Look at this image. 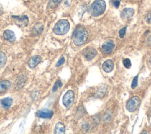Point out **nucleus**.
Masks as SVG:
<instances>
[{"label":"nucleus","instance_id":"obj_7","mask_svg":"<svg viewBox=\"0 0 151 134\" xmlns=\"http://www.w3.org/2000/svg\"><path fill=\"white\" fill-rule=\"evenodd\" d=\"M97 51L92 47H87L83 51V54L86 60H91L97 55Z\"/></svg>","mask_w":151,"mask_h":134},{"label":"nucleus","instance_id":"obj_8","mask_svg":"<svg viewBox=\"0 0 151 134\" xmlns=\"http://www.w3.org/2000/svg\"><path fill=\"white\" fill-rule=\"evenodd\" d=\"M53 112L48 109H42L37 112V116L40 118L50 119L53 116Z\"/></svg>","mask_w":151,"mask_h":134},{"label":"nucleus","instance_id":"obj_24","mask_svg":"<svg viewBox=\"0 0 151 134\" xmlns=\"http://www.w3.org/2000/svg\"><path fill=\"white\" fill-rule=\"evenodd\" d=\"M145 21L147 24H151V11H149L146 14L145 17Z\"/></svg>","mask_w":151,"mask_h":134},{"label":"nucleus","instance_id":"obj_28","mask_svg":"<svg viewBox=\"0 0 151 134\" xmlns=\"http://www.w3.org/2000/svg\"><path fill=\"white\" fill-rule=\"evenodd\" d=\"M3 13V7L1 4H0V15H2Z\"/></svg>","mask_w":151,"mask_h":134},{"label":"nucleus","instance_id":"obj_1","mask_svg":"<svg viewBox=\"0 0 151 134\" xmlns=\"http://www.w3.org/2000/svg\"><path fill=\"white\" fill-rule=\"evenodd\" d=\"M106 8L104 0H95L90 5V12L93 17H98L103 14Z\"/></svg>","mask_w":151,"mask_h":134},{"label":"nucleus","instance_id":"obj_12","mask_svg":"<svg viewBox=\"0 0 151 134\" xmlns=\"http://www.w3.org/2000/svg\"><path fill=\"white\" fill-rule=\"evenodd\" d=\"M26 80H27V77L24 74H21L18 76V77L16 79L15 83V88L18 90L21 89L24 86L26 81Z\"/></svg>","mask_w":151,"mask_h":134},{"label":"nucleus","instance_id":"obj_20","mask_svg":"<svg viewBox=\"0 0 151 134\" xmlns=\"http://www.w3.org/2000/svg\"><path fill=\"white\" fill-rule=\"evenodd\" d=\"M61 1L62 0H50L48 6L51 8H54L56 7Z\"/></svg>","mask_w":151,"mask_h":134},{"label":"nucleus","instance_id":"obj_26","mask_svg":"<svg viewBox=\"0 0 151 134\" xmlns=\"http://www.w3.org/2000/svg\"><path fill=\"white\" fill-rule=\"evenodd\" d=\"M111 1H112V3H113L114 7L118 8L120 4V0H111Z\"/></svg>","mask_w":151,"mask_h":134},{"label":"nucleus","instance_id":"obj_29","mask_svg":"<svg viewBox=\"0 0 151 134\" xmlns=\"http://www.w3.org/2000/svg\"><path fill=\"white\" fill-rule=\"evenodd\" d=\"M150 64H151V57H150Z\"/></svg>","mask_w":151,"mask_h":134},{"label":"nucleus","instance_id":"obj_27","mask_svg":"<svg viewBox=\"0 0 151 134\" xmlns=\"http://www.w3.org/2000/svg\"><path fill=\"white\" fill-rule=\"evenodd\" d=\"M64 62H65V59H64V57H62V58H60V59L58 61V62L57 63V64H56V67H58V66L62 65L63 64H64Z\"/></svg>","mask_w":151,"mask_h":134},{"label":"nucleus","instance_id":"obj_14","mask_svg":"<svg viewBox=\"0 0 151 134\" xmlns=\"http://www.w3.org/2000/svg\"><path fill=\"white\" fill-rule=\"evenodd\" d=\"M3 35H4V38L9 42H14L16 39L15 35L14 32L12 31L9 30H5L4 32Z\"/></svg>","mask_w":151,"mask_h":134},{"label":"nucleus","instance_id":"obj_5","mask_svg":"<svg viewBox=\"0 0 151 134\" xmlns=\"http://www.w3.org/2000/svg\"><path fill=\"white\" fill-rule=\"evenodd\" d=\"M74 100V93L72 90L67 91L63 97V103L65 107L71 105Z\"/></svg>","mask_w":151,"mask_h":134},{"label":"nucleus","instance_id":"obj_21","mask_svg":"<svg viewBox=\"0 0 151 134\" xmlns=\"http://www.w3.org/2000/svg\"><path fill=\"white\" fill-rule=\"evenodd\" d=\"M124 66L126 68H130L131 67V61L129 58H125L123 61Z\"/></svg>","mask_w":151,"mask_h":134},{"label":"nucleus","instance_id":"obj_18","mask_svg":"<svg viewBox=\"0 0 151 134\" xmlns=\"http://www.w3.org/2000/svg\"><path fill=\"white\" fill-rule=\"evenodd\" d=\"M43 30V25L40 23H37V24L32 28V32L34 35H38L41 33Z\"/></svg>","mask_w":151,"mask_h":134},{"label":"nucleus","instance_id":"obj_4","mask_svg":"<svg viewBox=\"0 0 151 134\" xmlns=\"http://www.w3.org/2000/svg\"><path fill=\"white\" fill-rule=\"evenodd\" d=\"M140 103V98L138 96H133L131 97L127 102V104L126 106V109L130 112H133L137 109Z\"/></svg>","mask_w":151,"mask_h":134},{"label":"nucleus","instance_id":"obj_6","mask_svg":"<svg viewBox=\"0 0 151 134\" xmlns=\"http://www.w3.org/2000/svg\"><path fill=\"white\" fill-rule=\"evenodd\" d=\"M114 46V43L112 40L106 41L101 45V51L104 54H109L113 51Z\"/></svg>","mask_w":151,"mask_h":134},{"label":"nucleus","instance_id":"obj_25","mask_svg":"<svg viewBox=\"0 0 151 134\" xmlns=\"http://www.w3.org/2000/svg\"><path fill=\"white\" fill-rule=\"evenodd\" d=\"M126 27H124L122 28L120 31H119V37L121 38H123L125 35L126 33Z\"/></svg>","mask_w":151,"mask_h":134},{"label":"nucleus","instance_id":"obj_22","mask_svg":"<svg viewBox=\"0 0 151 134\" xmlns=\"http://www.w3.org/2000/svg\"><path fill=\"white\" fill-rule=\"evenodd\" d=\"M137 84H138V75L135 76L134 78L133 79L132 83V86H131L132 88L135 89L137 86Z\"/></svg>","mask_w":151,"mask_h":134},{"label":"nucleus","instance_id":"obj_2","mask_svg":"<svg viewBox=\"0 0 151 134\" xmlns=\"http://www.w3.org/2000/svg\"><path fill=\"white\" fill-rule=\"evenodd\" d=\"M70 29V23L66 19L58 21L54 27L53 32L56 35H61L67 34Z\"/></svg>","mask_w":151,"mask_h":134},{"label":"nucleus","instance_id":"obj_17","mask_svg":"<svg viewBox=\"0 0 151 134\" xmlns=\"http://www.w3.org/2000/svg\"><path fill=\"white\" fill-rule=\"evenodd\" d=\"M0 102L4 107L8 108L12 104V99L10 97H5V98L1 99Z\"/></svg>","mask_w":151,"mask_h":134},{"label":"nucleus","instance_id":"obj_13","mask_svg":"<svg viewBox=\"0 0 151 134\" xmlns=\"http://www.w3.org/2000/svg\"><path fill=\"white\" fill-rule=\"evenodd\" d=\"M103 70L106 73L111 72L114 68V63L111 60H107L102 65Z\"/></svg>","mask_w":151,"mask_h":134},{"label":"nucleus","instance_id":"obj_3","mask_svg":"<svg viewBox=\"0 0 151 134\" xmlns=\"http://www.w3.org/2000/svg\"><path fill=\"white\" fill-rule=\"evenodd\" d=\"M88 37V32L86 30L78 31L74 38V43L77 46H80L84 44L87 40Z\"/></svg>","mask_w":151,"mask_h":134},{"label":"nucleus","instance_id":"obj_16","mask_svg":"<svg viewBox=\"0 0 151 134\" xmlns=\"http://www.w3.org/2000/svg\"><path fill=\"white\" fill-rule=\"evenodd\" d=\"M11 86V83L9 81L5 80L0 81V93L6 91Z\"/></svg>","mask_w":151,"mask_h":134},{"label":"nucleus","instance_id":"obj_19","mask_svg":"<svg viewBox=\"0 0 151 134\" xmlns=\"http://www.w3.org/2000/svg\"><path fill=\"white\" fill-rule=\"evenodd\" d=\"M6 62V56L5 54L2 52L0 51V68H2L4 66Z\"/></svg>","mask_w":151,"mask_h":134},{"label":"nucleus","instance_id":"obj_11","mask_svg":"<svg viewBox=\"0 0 151 134\" xmlns=\"http://www.w3.org/2000/svg\"><path fill=\"white\" fill-rule=\"evenodd\" d=\"M13 17L15 19L17 24L20 27H25L28 22V18L26 15H22L20 17L15 16Z\"/></svg>","mask_w":151,"mask_h":134},{"label":"nucleus","instance_id":"obj_10","mask_svg":"<svg viewBox=\"0 0 151 134\" xmlns=\"http://www.w3.org/2000/svg\"><path fill=\"white\" fill-rule=\"evenodd\" d=\"M41 60L42 58L40 55H34L29 59L28 65L29 68H34L41 61Z\"/></svg>","mask_w":151,"mask_h":134},{"label":"nucleus","instance_id":"obj_15","mask_svg":"<svg viewBox=\"0 0 151 134\" xmlns=\"http://www.w3.org/2000/svg\"><path fill=\"white\" fill-rule=\"evenodd\" d=\"M65 131V128L64 125L61 122H58L55 127L54 132L57 134H63L64 133Z\"/></svg>","mask_w":151,"mask_h":134},{"label":"nucleus","instance_id":"obj_23","mask_svg":"<svg viewBox=\"0 0 151 134\" xmlns=\"http://www.w3.org/2000/svg\"><path fill=\"white\" fill-rule=\"evenodd\" d=\"M62 86V83L61 82V81L60 80H58L54 84V86L53 87V89H52V91H55L57 90L58 87H61Z\"/></svg>","mask_w":151,"mask_h":134},{"label":"nucleus","instance_id":"obj_9","mask_svg":"<svg viewBox=\"0 0 151 134\" xmlns=\"http://www.w3.org/2000/svg\"><path fill=\"white\" fill-rule=\"evenodd\" d=\"M134 10L132 8H126L122 10L120 14V17L122 19H129L133 16Z\"/></svg>","mask_w":151,"mask_h":134}]
</instances>
